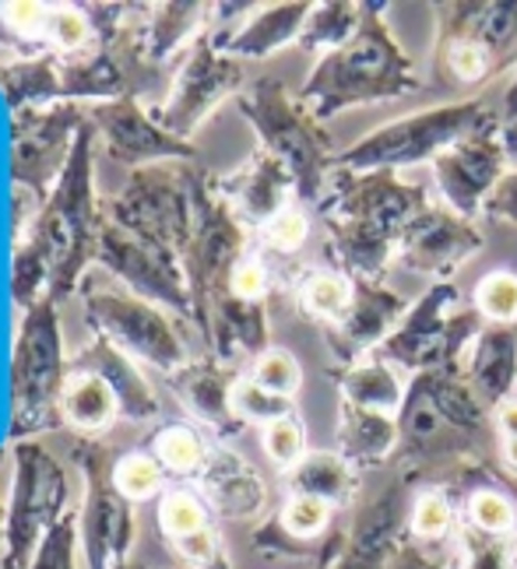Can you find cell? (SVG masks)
<instances>
[{"mask_svg": "<svg viewBox=\"0 0 517 569\" xmlns=\"http://www.w3.org/2000/svg\"><path fill=\"white\" fill-rule=\"evenodd\" d=\"M408 481L395 471L377 481V489H362L345 520V549L331 569H380L408 538Z\"/></svg>", "mask_w": 517, "mask_h": 569, "instance_id": "obj_16", "label": "cell"}, {"mask_svg": "<svg viewBox=\"0 0 517 569\" xmlns=\"http://www.w3.org/2000/svg\"><path fill=\"white\" fill-rule=\"evenodd\" d=\"M507 162L510 156L504 144V120L500 113H493L468 138L440 151L429 166H434V180L444 204L476 222L483 214L486 197L507 177Z\"/></svg>", "mask_w": 517, "mask_h": 569, "instance_id": "obj_15", "label": "cell"}, {"mask_svg": "<svg viewBox=\"0 0 517 569\" xmlns=\"http://www.w3.org/2000/svg\"><path fill=\"white\" fill-rule=\"evenodd\" d=\"M471 306L483 323H517V274L489 271L471 289Z\"/></svg>", "mask_w": 517, "mask_h": 569, "instance_id": "obj_42", "label": "cell"}, {"mask_svg": "<svg viewBox=\"0 0 517 569\" xmlns=\"http://www.w3.org/2000/svg\"><path fill=\"white\" fill-rule=\"evenodd\" d=\"M11 457H14V478H11V499H8L4 556L18 569H29L42 538H47L63 517L74 513L71 481L57 457L36 440H18L11 447Z\"/></svg>", "mask_w": 517, "mask_h": 569, "instance_id": "obj_10", "label": "cell"}, {"mask_svg": "<svg viewBox=\"0 0 517 569\" xmlns=\"http://www.w3.org/2000/svg\"><path fill=\"white\" fill-rule=\"evenodd\" d=\"M359 21H362V4H352V0H328V4H314L296 47L307 50V53L325 57V53L345 47V42L359 32Z\"/></svg>", "mask_w": 517, "mask_h": 569, "instance_id": "obj_36", "label": "cell"}, {"mask_svg": "<svg viewBox=\"0 0 517 569\" xmlns=\"http://www.w3.org/2000/svg\"><path fill=\"white\" fill-rule=\"evenodd\" d=\"M497 481H500V486L510 492V499L517 502V478H507V475H497Z\"/></svg>", "mask_w": 517, "mask_h": 569, "instance_id": "obj_61", "label": "cell"}, {"mask_svg": "<svg viewBox=\"0 0 517 569\" xmlns=\"http://www.w3.org/2000/svg\"><path fill=\"white\" fill-rule=\"evenodd\" d=\"M211 528V510L208 502L201 499V492H190V489H172L162 496L159 502V531L169 541H180Z\"/></svg>", "mask_w": 517, "mask_h": 569, "instance_id": "obj_41", "label": "cell"}, {"mask_svg": "<svg viewBox=\"0 0 517 569\" xmlns=\"http://www.w3.org/2000/svg\"><path fill=\"white\" fill-rule=\"evenodd\" d=\"M408 302L401 292H395L387 281H366L352 278V306L341 323L328 327L325 341L335 366H352L395 335V327L408 313Z\"/></svg>", "mask_w": 517, "mask_h": 569, "instance_id": "obj_20", "label": "cell"}, {"mask_svg": "<svg viewBox=\"0 0 517 569\" xmlns=\"http://www.w3.org/2000/svg\"><path fill=\"white\" fill-rule=\"evenodd\" d=\"M60 415L63 422L74 426L84 436H96L106 426L117 422L120 415V401L113 387L106 383L96 373H68V383H63V398H60Z\"/></svg>", "mask_w": 517, "mask_h": 569, "instance_id": "obj_33", "label": "cell"}, {"mask_svg": "<svg viewBox=\"0 0 517 569\" xmlns=\"http://www.w3.org/2000/svg\"><path fill=\"white\" fill-rule=\"evenodd\" d=\"M190 177L193 166L187 162H159L135 169L127 187L102 208L106 222L135 236L145 247H156L183 260L193 226Z\"/></svg>", "mask_w": 517, "mask_h": 569, "instance_id": "obj_9", "label": "cell"}, {"mask_svg": "<svg viewBox=\"0 0 517 569\" xmlns=\"http://www.w3.org/2000/svg\"><path fill=\"white\" fill-rule=\"evenodd\" d=\"M89 113L78 102H53L14 113V187L47 201L60 172L68 169L74 141Z\"/></svg>", "mask_w": 517, "mask_h": 569, "instance_id": "obj_14", "label": "cell"}, {"mask_svg": "<svg viewBox=\"0 0 517 569\" xmlns=\"http://www.w3.org/2000/svg\"><path fill=\"white\" fill-rule=\"evenodd\" d=\"M193 481H198V492L215 517L236 520V523H253L268 513L271 489H268L265 475L257 471L243 453H236L229 447H215L208 453L205 471Z\"/></svg>", "mask_w": 517, "mask_h": 569, "instance_id": "obj_21", "label": "cell"}, {"mask_svg": "<svg viewBox=\"0 0 517 569\" xmlns=\"http://www.w3.org/2000/svg\"><path fill=\"white\" fill-rule=\"evenodd\" d=\"M68 373H96V377H102L117 393L120 415H127V419H135V422H148V419H156V415L162 411L159 408V393L152 390V383L141 377L138 362L127 352H120L117 345L99 338V335L68 362Z\"/></svg>", "mask_w": 517, "mask_h": 569, "instance_id": "obj_25", "label": "cell"}, {"mask_svg": "<svg viewBox=\"0 0 517 569\" xmlns=\"http://www.w3.org/2000/svg\"><path fill=\"white\" fill-rule=\"evenodd\" d=\"M483 331L476 306L465 302L455 281H434L408 306V313L395 327L374 356L387 359L412 380L419 373H465L471 345Z\"/></svg>", "mask_w": 517, "mask_h": 569, "instance_id": "obj_5", "label": "cell"}, {"mask_svg": "<svg viewBox=\"0 0 517 569\" xmlns=\"http://www.w3.org/2000/svg\"><path fill=\"white\" fill-rule=\"evenodd\" d=\"M261 232H265L268 250L286 253V257L299 253L310 239V214L304 211V204H289L286 211H278Z\"/></svg>", "mask_w": 517, "mask_h": 569, "instance_id": "obj_51", "label": "cell"}, {"mask_svg": "<svg viewBox=\"0 0 517 569\" xmlns=\"http://www.w3.org/2000/svg\"><path fill=\"white\" fill-rule=\"evenodd\" d=\"M398 471L412 489L493 486L500 471L497 415L465 373H419L398 411Z\"/></svg>", "mask_w": 517, "mask_h": 569, "instance_id": "obj_1", "label": "cell"}, {"mask_svg": "<svg viewBox=\"0 0 517 569\" xmlns=\"http://www.w3.org/2000/svg\"><path fill=\"white\" fill-rule=\"evenodd\" d=\"M465 380L493 411L517 398V323H483L465 362Z\"/></svg>", "mask_w": 517, "mask_h": 569, "instance_id": "obj_29", "label": "cell"}, {"mask_svg": "<svg viewBox=\"0 0 517 569\" xmlns=\"http://www.w3.org/2000/svg\"><path fill=\"white\" fill-rule=\"evenodd\" d=\"M504 144H507L510 162L517 166V127H507V123H504Z\"/></svg>", "mask_w": 517, "mask_h": 569, "instance_id": "obj_59", "label": "cell"}, {"mask_svg": "<svg viewBox=\"0 0 517 569\" xmlns=\"http://www.w3.org/2000/svg\"><path fill=\"white\" fill-rule=\"evenodd\" d=\"M193 226L190 243L183 250V271L193 299V323H201L219 299L229 296V278L236 264L247 257V222L222 197L219 180L205 169H193L190 177Z\"/></svg>", "mask_w": 517, "mask_h": 569, "instance_id": "obj_7", "label": "cell"}, {"mask_svg": "<svg viewBox=\"0 0 517 569\" xmlns=\"http://www.w3.org/2000/svg\"><path fill=\"white\" fill-rule=\"evenodd\" d=\"M152 457L162 465L166 475H177V478H198L208 465V453L211 447L201 440V432L193 426H166L162 432H156V443H152Z\"/></svg>", "mask_w": 517, "mask_h": 569, "instance_id": "obj_38", "label": "cell"}, {"mask_svg": "<svg viewBox=\"0 0 517 569\" xmlns=\"http://www.w3.org/2000/svg\"><path fill=\"white\" fill-rule=\"evenodd\" d=\"M331 377L341 401H352L370 411L398 415L408 393V377L380 356H366L352 366H335Z\"/></svg>", "mask_w": 517, "mask_h": 569, "instance_id": "obj_31", "label": "cell"}, {"mask_svg": "<svg viewBox=\"0 0 517 569\" xmlns=\"http://www.w3.org/2000/svg\"><path fill=\"white\" fill-rule=\"evenodd\" d=\"M493 415H497V432L500 436H517V398L500 405Z\"/></svg>", "mask_w": 517, "mask_h": 569, "instance_id": "obj_57", "label": "cell"}, {"mask_svg": "<svg viewBox=\"0 0 517 569\" xmlns=\"http://www.w3.org/2000/svg\"><path fill=\"white\" fill-rule=\"evenodd\" d=\"M437 68L458 84H479L500 74V68L489 60V53H483L479 47H471V42H461V39L437 42Z\"/></svg>", "mask_w": 517, "mask_h": 569, "instance_id": "obj_43", "label": "cell"}, {"mask_svg": "<svg viewBox=\"0 0 517 569\" xmlns=\"http://www.w3.org/2000/svg\"><path fill=\"white\" fill-rule=\"evenodd\" d=\"M500 120L507 127H517V63H514V81H510V89L504 96V113H500Z\"/></svg>", "mask_w": 517, "mask_h": 569, "instance_id": "obj_58", "label": "cell"}, {"mask_svg": "<svg viewBox=\"0 0 517 569\" xmlns=\"http://www.w3.org/2000/svg\"><path fill=\"white\" fill-rule=\"evenodd\" d=\"M117 569H148V566H141V562L131 559V562H123V566H117Z\"/></svg>", "mask_w": 517, "mask_h": 569, "instance_id": "obj_62", "label": "cell"}, {"mask_svg": "<svg viewBox=\"0 0 517 569\" xmlns=\"http://www.w3.org/2000/svg\"><path fill=\"white\" fill-rule=\"evenodd\" d=\"M240 113L253 123L261 148L289 169L299 204H320L335 172V144L304 99L278 78H261L236 96Z\"/></svg>", "mask_w": 517, "mask_h": 569, "instance_id": "obj_4", "label": "cell"}, {"mask_svg": "<svg viewBox=\"0 0 517 569\" xmlns=\"http://www.w3.org/2000/svg\"><path fill=\"white\" fill-rule=\"evenodd\" d=\"M335 507L325 499H314V496H286L282 510H278L271 520L282 528L289 538L296 541H325L335 531Z\"/></svg>", "mask_w": 517, "mask_h": 569, "instance_id": "obj_40", "label": "cell"}, {"mask_svg": "<svg viewBox=\"0 0 517 569\" xmlns=\"http://www.w3.org/2000/svg\"><path fill=\"white\" fill-rule=\"evenodd\" d=\"M384 11L387 4H362L359 32L320 57L299 89V99L320 123L345 109L405 99L422 89L416 63L395 39Z\"/></svg>", "mask_w": 517, "mask_h": 569, "instance_id": "obj_3", "label": "cell"}, {"mask_svg": "<svg viewBox=\"0 0 517 569\" xmlns=\"http://www.w3.org/2000/svg\"><path fill=\"white\" fill-rule=\"evenodd\" d=\"M47 36L63 53H84L89 50V42L96 39V29H92V18L84 14V8L63 4V8H53Z\"/></svg>", "mask_w": 517, "mask_h": 569, "instance_id": "obj_52", "label": "cell"}, {"mask_svg": "<svg viewBox=\"0 0 517 569\" xmlns=\"http://www.w3.org/2000/svg\"><path fill=\"white\" fill-rule=\"evenodd\" d=\"M229 296L250 299V302H265V296H268V268L261 264V260L247 253L240 264H236V271L229 278Z\"/></svg>", "mask_w": 517, "mask_h": 569, "instance_id": "obj_53", "label": "cell"}, {"mask_svg": "<svg viewBox=\"0 0 517 569\" xmlns=\"http://www.w3.org/2000/svg\"><path fill=\"white\" fill-rule=\"evenodd\" d=\"M458 545L461 569H517V545L510 538H493L458 523Z\"/></svg>", "mask_w": 517, "mask_h": 569, "instance_id": "obj_45", "label": "cell"}, {"mask_svg": "<svg viewBox=\"0 0 517 569\" xmlns=\"http://www.w3.org/2000/svg\"><path fill=\"white\" fill-rule=\"evenodd\" d=\"M458 523V502L455 492L444 486H426L416 492L412 510H408V535L419 545H440L455 535Z\"/></svg>", "mask_w": 517, "mask_h": 569, "instance_id": "obj_37", "label": "cell"}, {"mask_svg": "<svg viewBox=\"0 0 517 569\" xmlns=\"http://www.w3.org/2000/svg\"><path fill=\"white\" fill-rule=\"evenodd\" d=\"M201 335L211 348L215 359L232 366L240 356H265L271 341V323H268V302H250L226 296L208 310Z\"/></svg>", "mask_w": 517, "mask_h": 569, "instance_id": "obj_26", "label": "cell"}, {"mask_svg": "<svg viewBox=\"0 0 517 569\" xmlns=\"http://www.w3.org/2000/svg\"><path fill=\"white\" fill-rule=\"evenodd\" d=\"M236 366L205 356V359H190L183 369L169 373V390L177 393V401L198 419L201 426H208L211 432H219L222 440L243 432V419L232 408V387H236Z\"/></svg>", "mask_w": 517, "mask_h": 569, "instance_id": "obj_23", "label": "cell"}, {"mask_svg": "<svg viewBox=\"0 0 517 569\" xmlns=\"http://www.w3.org/2000/svg\"><path fill=\"white\" fill-rule=\"evenodd\" d=\"M162 478H166V471L152 453H123L113 465V486L131 502H145V499L159 496Z\"/></svg>", "mask_w": 517, "mask_h": 569, "instance_id": "obj_44", "label": "cell"}, {"mask_svg": "<svg viewBox=\"0 0 517 569\" xmlns=\"http://www.w3.org/2000/svg\"><path fill=\"white\" fill-rule=\"evenodd\" d=\"M232 408L240 415L243 422H253V426H271L278 419H289L296 415L292 401L289 398H278V393L265 390L261 383H253L250 377H240L232 387Z\"/></svg>", "mask_w": 517, "mask_h": 569, "instance_id": "obj_46", "label": "cell"}, {"mask_svg": "<svg viewBox=\"0 0 517 569\" xmlns=\"http://www.w3.org/2000/svg\"><path fill=\"white\" fill-rule=\"evenodd\" d=\"M60 68H63V60L53 53H39V57L18 60V63H4V68H0V92L8 96V102L14 109H36V106L63 102Z\"/></svg>", "mask_w": 517, "mask_h": 569, "instance_id": "obj_34", "label": "cell"}, {"mask_svg": "<svg viewBox=\"0 0 517 569\" xmlns=\"http://www.w3.org/2000/svg\"><path fill=\"white\" fill-rule=\"evenodd\" d=\"M250 380L261 383L265 390L278 393V398H296L299 387H304V369H299L296 356L286 348H268L265 356H257L250 366Z\"/></svg>", "mask_w": 517, "mask_h": 569, "instance_id": "obj_47", "label": "cell"}, {"mask_svg": "<svg viewBox=\"0 0 517 569\" xmlns=\"http://www.w3.org/2000/svg\"><path fill=\"white\" fill-rule=\"evenodd\" d=\"M483 247L486 236L471 218H461L444 201H434L405 229L395 268L434 281H450L471 257L483 253Z\"/></svg>", "mask_w": 517, "mask_h": 569, "instance_id": "obj_18", "label": "cell"}, {"mask_svg": "<svg viewBox=\"0 0 517 569\" xmlns=\"http://www.w3.org/2000/svg\"><path fill=\"white\" fill-rule=\"evenodd\" d=\"M296 302H299V310H304L314 323H320L328 331V327L341 323L345 313H349V306H352V278L335 271V268L310 271L304 281H299Z\"/></svg>", "mask_w": 517, "mask_h": 569, "instance_id": "obj_35", "label": "cell"}, {"mask_svg": "<svg viewBox=\"0 0 517 569\" xmlns=\"http://www.w3.org/2000/svg\"><path fill=\"white\" fill-rule=\"evenodd\" d=\"M380 569H450V562L447 559H437L434 552H429V545H419L412 535H408L398 545V552L387 559Z\"/></svg>", "mask_w": 517, "mask_h": 569, "instance_id": "obj_56", "label": "cell"}, {"mask_svg": "<svg viewBox=\"0 0 517 569\" xmlns=\"http://www.w3.org/2000/svg\"><path fill=\"white\" fill-rule=\"evenodd\" d=\"M261 447H265V457L275 465V468H296L304 457L310 453L307 450V429L304 422L296 419V415H289V419H278L271 426L261 429Z\"/></svg>", "mask_w": 517, "mask_h": 569, "instance_id": "obj_48", "label": "cell"}, {"mask_svg": "<svg viewBox=\"0 0 517 569\" xmlns=\"http://www.w3.org/2000/svg\"><path fill=\"white\" fill-rule=\"evenodd\" d=\"M310 11H314V4H307V0L265 4V8L257 4L240 29H232L226 36H211V39H215V47L236 60H265L282 47L299 42V32H304Z\"/></svg>", "mask_w": 517, "mask_h": 569, "instance_id": "obj_28", "label": "cell"}, {"mask_svg": "<svg viewBox=\"0 0 517 569\" xmlns=\"http://www.w3.org/2000/svg\"><path fill=\"white\" fill-rule=\"evenodd\" d=\"M211 4H159L148 14L141 29V47L145 57L156 63H166L169 57H177L180 50H190L193 42L205 36V26L211 21Z\"/></svg>", "mask_w": 517, "mask_h": 569, "instance_id": "obj_32", "label": "cell"}, {"mask_svg": "<svg viewBox=\"0 0 517 569\" xmlns=\"http://www.w3.org/2000/svg\"><path fill=\"white\" fill-rule=\"evenodd\" d=\"M465 523L493 538L517 535V502L504 486H479L465 499Z\"/></svg>", "mask_w": 517, "mask_h": 569, "instance_id": "obj_39", "label": "cell"}, {"mask_svg": "<svg viewBox=\"0 0 517 569\" xmlns=\"http://www.w3.org/2000/svg\"><path fill=\"white\" fill-rule=\"evenodd\" d=\"M74 461L84 481V502L78 513L84 569H117L131 562V549L138 538L135 502L123 499L113 486L110 450L92 436H84V440L74 443Z\"/></svg>", "mask_w": 517, "mask_h": 569, "instance_id": "obj_12", "label": "cell"}, {"mask_svg": "<svg viewBox=\"0 0 517 569\" xmlns=\"http://www.w3.org/2000/svg\"><path fill=\"white\" fill-rule=\"evenodd\" d=\"M96 260L106 274L123 284V289L138 292L141 299L156 306H169V310L190 317L193 323V299H190V284H187V271L180 257L145 247L135 236H127L123 229L106 222L99 232Z\"/></svg>", "mask_w": 517, "mask_h": 569, "instance_id": "obj_17", "label": "cell"}, {"mask_svg": "<svg viewBox=\"0 0 517 569\" xmlns=\"http://www.w3.org/2000/svg\"><path fill=\"white\" fill-rule=\"evenodd\" d=\"M483 218H489V222H504V226H517V166L507 169V177L497 183V190L486 197Z\"/></svg>", "mask_w": 517, "mask_h": 569, "instance_id": "obj_55", "label": "cell"}, {"mask_svg": "<svg viewBox=\"0 0 517 569\" xmlns=\"http://www.w3.org/2000/svg\"><path fill=\"white\" fill-rule=\"evenodd\" d=\"M461 39L489 53L500 74L517 63V0H455L437 4V42Z\"/></svg>", "mask_w": 517, "mask_h": 569, "instance_id": "obj_22", "label": "cell"}, {"mask_svg": "<svg viewBox=\"0 0 517 569\" xmlns=\"http://www.w3.org/2000/svg\"><path fill=\"white\" fill-rule=\"evenodd\" d=\"M78 296L84 302V313H89L96 335L117 345L135 362L156 366L166 377L190 362L180 327L162 313V306L141 299L138 292L123 289V284H113L106 271L92 268L84 274Z\"/></svg>", "mask_w": 517, "mask_h": 569, "instance_id": "obj_8", "label": "cell"}, {"mask_svg": "<svg viewBox=\"0 0 517 569\" xmlns=\"http://www.w3.org/2000/svg\"><path fill=\"white\" fill-rule=\"evenodd\" d=\"M96 134L102 138L106 156L120 166H159V162H190L198 148L183 138H172L169 130L159 127V120L148 113L138 99H117L92 106Z\"/></svg>", "mask_w": 517, "mask_h": 569, "instance_id": "obj_19", "label": "cell"}, {"mask_svg": "<svg viewBox=\"0 0 517 569\" xmlns=\"http://www.w3.org/2000/svg\"><path fill=\"white\" fill-rule=\"evenodd\" d=\"M493 109L483 96H471L461 102H440L419 109V113H405L398 120H387L362 134L345 151L335 156V169L345 172H401L408 166L434 162L440 151L468 138L483 120H489Z\"/></svg>", "mask_w": 517, "mask_h": 569, "instance_id": "obj_6", "label": "cell"}, {"mask_svg": "<svg viewBox=\"0 0 517 569\" xmlns=\"http://www.w3.org/2000/svg\"><path fill=\"white\" fill-rule=\"evenodd\" d=\"M78 549H81V528H78V510H74L42 538L29 569H78Z\"/></svg>", "mask_w": 517, "mask_h": 569, "instance_id": "obj_49", "label": "cell"}, {"mask_svg": "<svg viewBox=\"0 0 517 569\" xmlns=\"http://www.w3.org/2000/svg\"><path fill=\"white\" fill-rule=\"evenodd\" d=\"M243 84H247L243 60L222 53L211 36H201L187 50L177 81H172L166 102L152 109V117L172 138L190 141V130H198L226 99L240 96Z\"/></svg>", "mask_w": 517, "mask_h": 569, "instance_id": "obj_13", "label": "cell"}, {"mask_svg": "<svg viewBox=\"0 0 517 569\" xmlns=\"http://www.w3.org/2000/svg\"><path fill=\"white\" fill-rule=\"evenodd\" d=\"M219 190L247 226H261V229L278 211H286L289 204L299 201L289 169L265 148H257L240 169L219 180Z\"/></svg>", "mask_w": 517, "mask_h": 569, "instance_id": "obj_24", "label": "cell"}, {"mask_svg": "<svg viewBox=\"0 0 517 569\" xmlns=\"http://www.w3.org/2000/svg\"><path fill=\"white\" fill-rule=\"evenodd\" d=\"M172 552H177L180 566L187 569H232V559L226 552V541L215 528H205L190 538H180V541H169Z\"/></svg>", "mask_w": 517, "mask_h": 569, "instance_id": "obj_50", "label": "cell"}, {"mask_svg": "<svg viewBox=\"0 0 517 569\" xmlns=\"http://www.w3.org/2000/svg\"><path fill=\"white\" fill-rule=\"evenodd\" d=\"M429 204H434L429 187L405 180L401 172L335 169L325 201L317 204L335 271L384 281L387 271L398 264L405 229Z\"/></svg>", "mask_w": 517, "mask_h": 569, "instance_id": "obj_2", "label": "cell"}, {"mask_svg": "<svg viewBox=\"0 0 517 569\" xmlns=\"http://www.w3.org/2000/svg\"><path fill=\"white\" fill-rule=\"evenodd\" d=\"M4 541H8V507L0 502V549H4Z\"/></svg>", "mask_w": 517, "mask_h": 569, "instance_id": "obj_60", "label": "cell"}, {"mask_svg": "<svg viewBox=\"0 0 517 569\" xmlns=\"http://www.w3.org/2000/svg\"><path fill=\"white\" fill-rule=\"evenodd\" d=\"M169 569H187V566H169Z\"/></svg>", "mask_w": 517, "mask_h": 569, "instance_id": "obj_63", "label": "cell"}, {"mask_svg": "<svg viewBox=\"0 0 517 569\" xmlns=\"http://www.w3.org/2000/svg\"><path fill=\"white\" fill-rule=\"evenodd\" d=\"M289 496H314L335 510H352L362 492V475L338 450H310L296 468L282 471Z\"/></svg>", "mask_w": 517, "mask_h": 569, "instance_id": "obj_30", "label": "cell"}, {"mask_svg": "<svg viewBox=\"0 0 517 569\" xmlns=\"http://www.w3.org/2000/svg\"><path fill=\"white\" fill-rule=\"evenodd\" d=\"M0 11H4V21L18 32V36H26V39H39V36H47L50 29V8L47 4H32V0H26V4H0Z\"/></svg>", "mask_w": 517, "mask_h": 569, "instance_id": "obj_54", "label": "cell"}, {"mask_svg": "<svg viewBox=\"0 0 517 569\" xmlns=\"http://www.w3.org/2000/svg\"><path fill=\"white\" fill-rule=\"evenodd\" d=\"M68 359H63L57 302L47 296L26 310L18 348H14V429L18 440L42 429H53L60 415Z\"/></svg>", "mask_w": 517, "mask_h": 569, "instance_id": "obj_11", "label": "cell"}, {"mask_svg": "<svg viewBox=\"0 0 517 569\" xmlns=\"http://www.w3.org/2000/svg\"><path fill=\"white\" fill-rule=\"evenodd\" d=\"M338 453L349 461L359 475L391 468L398 453V415L370 411L352 401L338 398V422H335Z\"/></svg>", "mask_w": 517, "mask_h": 569, "instance_id": "obj_27", "label": "cell"}]
</instances>
